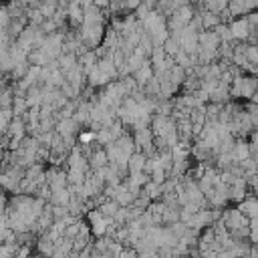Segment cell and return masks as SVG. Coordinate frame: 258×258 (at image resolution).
I'll list each match as a JSON object with an SVG mask.
<instances>
[{"instance_id": "3", "label": "cell", "mask_w": 258, "mask_h": 258, "mask_svg": "<svg viewBox=\"0 0 258 258\" xmlns=\"http://www.w3.org/2000/svg\"><path fill=\"white\" fill-rule=\"evenodd\" d=\"M89 167L95 171V169H101V167H105V165H109V159H107V153H105V149L103 147H95L93 149V153L89 155Z\"/></svg>"}, {"instance_id": "5", "label": "cell", "mask_w": 258, "mask_h": 258, "mask_svg": "<svg viewBox=\"0 0 258 258\" xmlns=\"http://www.w3.org/2000/svg\"><path fill=\"white\" fill-rule=\"evenodd\" d=\"M131 77H133V81L137 83V87H139V89H143V87H145V83L153 77V69H151V64H149V62H145V64H143V67H139Z\"/></svg>"}, {"instance_id": "4", "label": "cell", "mask_w": 258, "mask_h": 258, "mask_svg": "<svg viewBox=\"0 0 258 258\" xmlns=\"http://www.w3.org/2000/svg\"><path fill=\"white\" fill-rule=\"evenodd\" d=\"M145 155L141 151H133L127 159V173H137V171H143L145 167Z\"/></svg>"}, {"instance_id": "15", "label": "cell", "mask_w": 258, "mask_h": 258, "mask_svg": "<svg viewBox=\"0 0 258 258\" xmlns=\"http://www.w3.org/2000/svg\"><path fill=\"white\" fill-rule=\"evenodd\" d=\"M14 258H30V246H28V244H26V246H18Z\"/></svg>"}, {"instance_id": "9", "label": "cell", "mask_w": 258, "mask_h": 258, "mask_svg": "<svg viewBox=\"0 0 258 258\" xmlns=\"http://www.w3.org/2000/svg\"><path fill=\"white\" fill-rule=\"evenodd\" d=\"M36 246H38L40 256H46V258H48V256L54 252V242H52L46 234H40V236H38V244H36Z\"/></svg>"}, {"instance_id": "8", "label": "cell", "mask_w": 258, "mask_h": 258, "mask_svg": "<svg viewBox=\"0 0 258 258\" xmlns=\"http://www.w3.org/2000/svg\"><path fill=\"white\" fill-rule=\"evenodd\" d=\"M48 202H50V206H62V208H67V206H69V202H71V191H69V187H62V189L50 191Z\"/></svg>"}, {"instance_id": "6", "label": "cell", "mask_w": 258, "mask_h": 258, "mask_svg": "<svg viewBox=\"0 0 258 258\" xmlns=\"http://www.w3.org/2000/svg\"><path fill=\"white\" fill-rule=\"evenodd\" d=\"M64 12H67L69 22H71L73 26H81V24H83V8H81L79 4L69 2V4H67V8H64Z\"/></svg>"}, {"instance_id": "13", "label": "cell", "mask_w": 258, "mask_h": 258, "mask_svg": "<svg viewBox=\"0 0 258 258\" xmlns=\"http://www.w3.org/2000/svg\"><path fill=\"white\" fill-rule=\"evenodd\" d=\"M77 141H79V145H93L95 143V131H83V133H79Z\"/></svg>"}, {"instance_id": "1", "label": "cell", "mask_w": 258, "mask_h": 258, "mask_svg": "<svg viewBox=\"0 0 258 258\" xmlns=\"http://www.w3.org/2000/svg\"><path fill=\"white\" fill-rule=\"evenodd\" d=\"M228 28H230V34H232V40H238V42H246L248 34L250 32H256V30H250L246 18H234L232 22H228Z\"/></svg>"}, {"instance_id": "2", "label": "cell", "mask_w": 258, "mask_h": 258, "mask_svg": "<svg viewBox=\"0 0 258 258\" xmlns=\"http://www.w3.org/2000/svg\"><path fill=\"white\" fill-rule=\"evenodd\" d=\"M256 210H258V204H256V198L254 196H246L240 204H238V212L248 218V220H256Z\"/></svg>"}, {"instance_id": "10", "label": "cell", "mask_w": 258, "mask_h": 258, "mask_svg": "<svg viewBox=\"0 0 258 258\" xmlns=\"http://www.w3.org/2000/svg\"><path fill=\"white\" fill-rule=\"evenodd\" d=\"M141 191H143V194H145L149 200H157V198H161V196H163L161 185H159V183H153L151 179H149V181H147V183L141 187Z\"/></svg>"}, {"instance_id": "17", "label": "cell", "mask_w": 258, "mask_h": 258, "mask_svg": "<svg viewBox=\"0 0 258 258\" xmlns=\"http://www.w3.org/2000/svg\"><path fill=\"white\" fill-rule=\"evenodd\" d=\"M6 208H8V198L4 194H0V214H4Z\"/></svg>"}, {"instance_id": "18", "label": "cell", "mask_w": 258, "mask_h": 258, "mask_svg": "<svg viewBox=\"0 0 258 258\" xmlns=\"http://www.w3.org/2000/svg\"><path fill=\"white\" fill-rule=\"evenodd\" d=\"M18 2H20L22 6H26V8H30V6L36 8V6H38V0H18Z\"/></svg>"}, {"instance_id": "11", "label": "cell", "mask_w": 258, "mask_h": 258, "mask_svg": "<svg viewBox=\"0 0 258 258\" xmlns=\"http://www.w3.org/2000/svg\"><path fill=\"white\" fill-rule=\"evenodd\" d=\"M26 101H24V97H14L12 99V107H10V111H12V115L14 117H22L24 113H26Z\"/></svg>"}, {"instance_id": "16", "label": "cell", "mask_w": 258, "mask_h": 258, "mask_svg": "<svg viewBox=\"0 0 258 258\" xmlns=\"http://www.w3.org/2000/svg\"><path fill=\"white\" fill-rule=\"evenodd\" d=\"M119 258H137V252L133 248H123V252H121Z\"/></svg>"}, {"instance_id": "19", "label": "cell", "mask_w": 258, "mask_h": 258, "mask_svg": "<svg viewBox=\"0 0 258 258\" xmlns=\"http://www.w3.org/2000/svg\"><path fill=\"white\" fill-rule=\"evenodd\" d=\"M218 258H236V256H232L228 250H222V252H218Z\"/></svg>"}, {"instance_id": "12", "label": "cell", "mask_w": 258, "mask_h": 258, "mask_svg": "<svg viewBox=\"0 0 258 258\" xmlns=\"http://www.w3.org/2000/svg\"><path fill=\"white\" fill-rule=\"evenodd\" d=\"M244 56H246V60L250 64H256V60H258V48H256V44H246Z\"/></svg>"}, {"instance_id": "20", "label": "cell", "mask_w": 258, "mask_h": 258, "mask_svg": "<svg viewBox=\"0 0 258 258\" xmlns=\"http://www.w3.org/2000/svg\"><path fill=\"white\" fill-rule=\"evenodd\" d=\"M194 258H202V256H200V252H198V254H196V256H194Z\"/></svg>"}, {"instance_id": "7", "label": "cell", "mask_w": 258, "mask_h": 258, "mask_svg": "<svg viewBox=\"0 0 258 258\" xmlns=\"http://www.w3.org/2000/svg\"><path fill=\"white\" fill-rule=\"evenodd\" d=\"M230 153H232L234 161L240 163V161H244L246 157H250V147H248V143H246L244 139H240V141H234V147H232Z\"/></svg>"}, {"instance_id": "14", "label": "cell", "mask_w": 258, "mask_h": 258, "mask_svg": "<svg viewBox=\"0 0 258 258\" xmlns=\"http://www.w3.org/2000/svg\"><path fill=\"white\" fill-rule=\"evenodd\" d=\"M10 14H8V10H6V6H0V30H8V26H10Z\"/></svg>"}]
</instances>
